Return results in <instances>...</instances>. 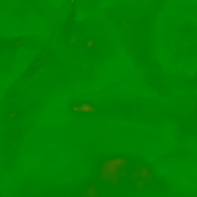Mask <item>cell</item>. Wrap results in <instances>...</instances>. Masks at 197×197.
Segmentation results:
<instances>
[{
	"label": "cell",
	"mask_w": 197,
	"mask_h": 197,
	"mask_svg": "<svg viewBox=\"0 0 197 197\" xmlns=\"http://www.w3.org/2000/svg\"><path fill=\"white\" fill-rule=\"evenodd\" d=\"M96 43V42L94 39H88V40L85 41V45H86L87 48H89V49L94 47Z\"/></svg>",
	"instance_id": "6da1fadb"
}]
</instances>
